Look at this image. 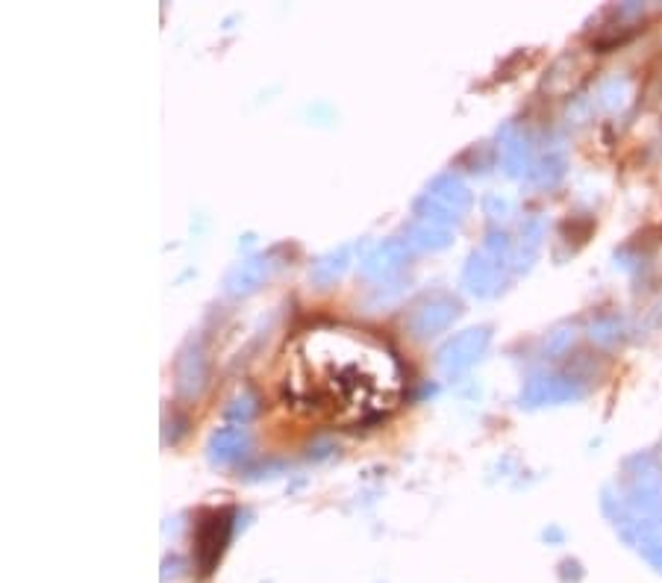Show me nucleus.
I'll use <instances>...</instances> for the list:
<instances>
[{
  "instance_id": "nucleus-1",
  "label": "nucleus",
  "mask_w": 662,
  "mask_h": 583,
  "mask_svg": "<svg viewBox=\"0 0 662 583\" xmlns=\"http://www.w3.org/2000/svg\"><path fill=\"white\" fill-rule=\"evenodd\" d=\"M283 398L292 410L333 427L389 416L404 398V369L374 333L351 324L301 330L283 357Z\"/></svg>"
},
{
  "instance_id": "nucleus-2",
  "label": "nucleus",
  "mask_w": 662,
  "mask_h": 583,
  "mask_svg": "<svg viewBox=\"0 0 662 583\" xmlns=\"http://www.w3.org/2000/svg\"><path fill=\"white\" fill-rule=\"evenodd\" d=\"M642 554H645V560L657 569V572H662V542H651V545H642L639 548Z\"/></svg>"
}]
</instances>
